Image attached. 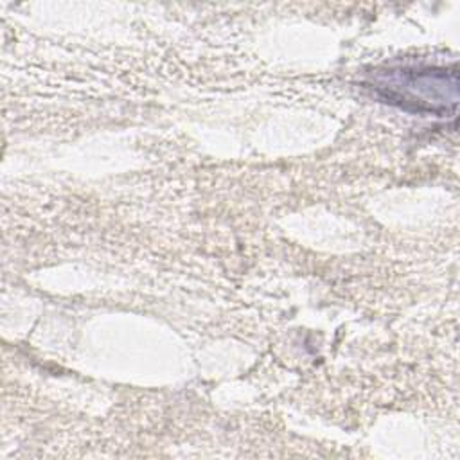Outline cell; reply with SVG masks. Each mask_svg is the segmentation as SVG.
<instances>
[{
	"instance_id": "1",
	"label": "cell",
	"mask_w": 460,
	"mask_h": 460,
	"mask_svg": "<svg viewBox=\"0 0 460 460\" xmlns=\"http://www.w3.org/2000/svg\"><path fill=\"white\" fill-rule=\"evenodd\" d=\"M444 68L392 70L377 84L379 93L392 104L413 111L444 113L456 104V74L447 77Z\"/></svg>"
}]
</instances>
